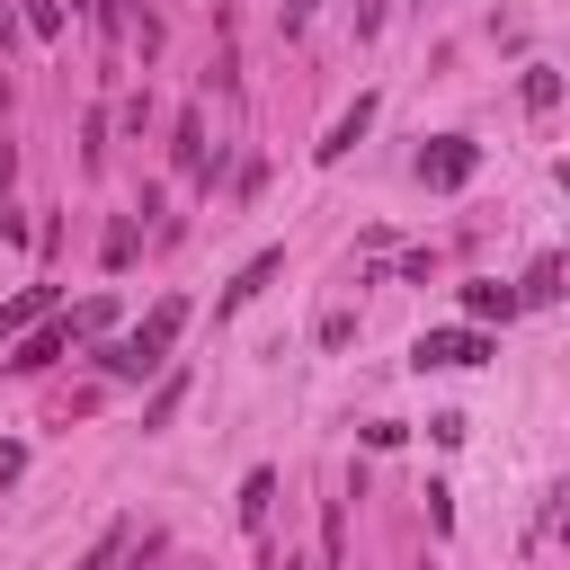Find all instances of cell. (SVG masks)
<instances>
[{
	"mask_svg": "<svg viewBox=\"0 0 570 570\" xmlns=\"http://www.w3.org/2000/svg\"><path fill=\"white\" fill-rule=\"evenodd\" d=\"M383 27V0H356V36H374Z\"/></svg>",
	"mask_w": 570,
	"mask_h": 570,
	"instance_id": "obj_17",
	"label": "cell"
},
{
	"mask_svg": "<svg viewBox=\"0 0 570 570\" xmlns=\"http://www.w3.org/2000/svg\"><path fill=\"white\" fill-rule=\"evenodd\" d=\"M45 303H53V285H27L18 303H0V338H18V330H36V321H45Z\"/></svg>",
	"mask_w": 570,
	"mask_h": 570,
	"instance_id": "obj_8",
	"label": "cell"
},
{
	"mask_svg": "<svg viewBox=\"0 0 570 570\" xmlns=\"http://www.w3.org/2000/svg\"><path fill=\"white\" fill-rule=\"evenodd\" d=\"M276 267H285V249H258V258H249V267H240V276L223 285V303H214V312H240V303H249V294H258V285H267Z\"/></svg>",
	"mask_w": 570,
	"mask_h": 570,
	"instance_id": "obj_6",
	"label": "cell"
},
{
	"mask_svg": "<svg viewBox=\"0 0 570 570\" xmlns=\"http://www.w3.org/2000/svg\"><path fill=\"white\" fill-rule=\"evenodd\" d=\"M27 472V445H0V481H18Z\"/></svg>",
	"mask_w": 570,
	"mask_h": 570,
	"instance_id": "obj_16",
	"label": "cell"
},
{
	"mask_svg": "<svg viewBox=\"0 0 570 570\" xmlns=\"http://www.w3.org/2000/svg\"><path fill=\"white\" fill-rule=\"evenodd\" d=\"M62 347H71V321H36V330H18V356H9V374H45Z\"/></svg>",
	"mask_w": 570,
	"mask_h": 570,
	"instance_id": "obj_4",
	"label": "cell"
},
{
	"mask_svg": "<svg viewBox=\"0 0 570 570\" xmlns=\"http://www.w3.org/2000/svg\"><path fill=\"white\" fill-rule=\"evenodd\" d=\"M178 401H187V374H169V383L151 392V410H142V428H169V419H178Z\"/></svg>",
	"mask_w": 570,
	"mask_h": 570,
	"instance_id": "obj_12",
	"label": "cell"
},
{
	"mask_svg": "<svg viewBox=\"0 0 570 570\" xmlns=\"http://www.w3.org/2000/svg\"><path fill=\"white\" fill-rule=\"evenodd\" d=\"M365 125H374V98H356V107H347V116H338V125H330V134H321V142H312V151H321V160H347V151H356V134H365Z\"/></svg>",
	"mask_w": 570,
	"mask_h": 570,
	"instance_id": "obj_5",
	"label": "cell"
},
{
	"mask_svg": "<svg viewBox=\"0 0 570 570\" xmlns=\"http://www.w3.org/2000/svg\"><path fill=\"white\" fill-rule=\"evenodd\" d=\"M116 552H125V525H107V534H98V543H89V552H80V570H107V561H116Z\"/></svg>",
	"mask_w": 570,
	"mask_h": 570,
	"instance_id": "obj_15",
	"label": "cell"
},
{
	"mask_svg": "<svg viewBox=\"0 0 570 570\" xmlns=\"http://www.w3.org/2000/svg\"><path fill=\"white\" fill-rule=\"evenodd\" d=\"M178 330H187V303H178V294H160V303H151V312H142V321L107 347V374H116V383L160 374V365H169V347H178Z\"/></svg>",
	"mask_w": 570,
	"mask_h": 570,
	"instance_id": "obj_1",
	"label": "cell"
},
{
	"mask_svg": "<svg viewBox=\"0 0 570 570\" xmlns=\"http://www.w3.org/2000/svg\"><path fill=\"white\" fill-rule=\"evenodd\" d=\"M481 356H499V347L481 338V321H472V330H428V338L410 347V365H481Z\"/></svg>",
	"mask_w": 570,
	"mask_h": 570,
	"instance_id": "obj_3",
	"label": "cell"
},
{
	"mask_svg": "<svg viewBox=\"0 0 570 570\" xmlns=\"http://www.w3.org/2000/svg\"><path fill=\"white\" fill-rule=\"evenodd\" d=\"M508 312H517V285H499V276L463 285V321H508Z\"/></svg>",
	"mask_w": 570,
	"mask_h": 570,
	"instance_id": "obj_7",
	"label": "cell"
},
{
	"mask_svg": "<svg viewBox=\"0 0 570 570\" xmlns=\"http://www.w3.org/2000/svg\"><path fill=\"white\" fill-rule=\"evenodd\" d=\"M178 169L205 178V125H196V116H178Z\"/></svg>",
	"mask_w": 570,
	"mask_h": 570,
	"instance_id": "obj_11",
	"label": "cell"
},
{
	"mask_svg": "<svg viewBox=\"0 0 570 570\" xmlns=\"http://www.w3.org/2000/svg\"><path fill=\"white\" fill-rule=\"evenodd\" d=\"M552 294H561V258H534L525 285H517V303H552Z\"/></svg>",
	"mask_w": 570,
	"mask_h": 570,
	"instance_id": "obj_10",
	"label": "cell"
},
{
	"mask_svg": "<svg viewBox=\"0 0 570 570\" xmlns=\"http://www.w3.org/2000/svg\"><path fill=\"white\" fill-rule=\"evenodd\" d=\"M107 321H116V303H107V294H89V303H80V312H71V338H98V330H107Z\"/></svg>",
	"mask_w": 570,
	"mask_h": 570,
	"instance_id": "obj_13",
	"label": "cell"
},
{
	"mask_svg": "<svg viewBox=\"0 0 570 570\" xmlns=\"http://www.w3.org/2000/svg\"><path fill=\"white\" fill-rule=\"evenodd\" d=\"M472 169H481V142H472V134H436V142L419 151V178H428V187H463Z\"/></svg>",
	"mask_w": 570,
	"mask_h": 570,
	"instance_id": "obj_2",
	"label": "cell"
},
{
	"mask_svg": "<svg viewBox=\"0 0 570 570\" xmlns=\"http://www.w3.org/2000/svg\"><path fill=\"white\" fill-rule=\"evenodd\" d=\"M267 499H276V472H249V481H240V525H249V534L267 525Z\"/></svg>",
	"mask_w": 570,
	"mask_h": 570,
	"instance_id": "obj_9",
	"label": "cell"
},
{
	"mask_svg": "<svg viewBox=\"0 0 570 570\" xmlns=\"http://www.w3.org/2000/svg\"><path fill=\"white\" fill-rule=\"evenodd\" d=\"M525 107H534V116L561 107V71H525Z\"/></svg>",
	"mask_w": 570,
	"mask_h": 570,
	"instance_id": "obj_14",
	"label": "cell"
}]
</instances>
